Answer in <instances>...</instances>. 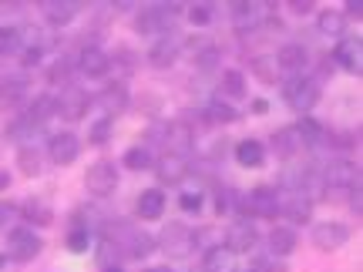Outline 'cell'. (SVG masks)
<instances>
[{
    "label": "cell",
    "instance_id": "6da1fadb",
    "mask_svg": "<svg viewBox=\"0 0 363 272\" xmlns=\"http://www.w3.org/2000/svg\"><path fill=\"white\" fill-rule=\"evenodd\" d=\"M283 98L293 111L310 115L313 108H316V101H320V81L306 78V74H293L289 81H283Z\"/></svg>",
    "mask_w": 363,
    "mask_h": 272
},
{
    "label": "cell",
    "instance_id": "7a4b0ae2",
    "mask_svg": "<svg viewBox=\"0 0 363 272\" xmlns=\"http://www.w3.org/2000/svg\"><path fill=\"white\" fill-rule=\"evenodd\" d=\"M179 4H155V7H142L138 11V17H135V30L138 34H145V38H152V34H169L172 21L179 17Z\"/></svg>",
    "mask_w": 363,
    "mask_h": 272
},
{
    "label": "cell",
    "instance_id": "3957f363",
    "mask_svg": "<svg viewBox=\"0 0 363 272\" xmlns=\"http://www.w3.org/2000/svg\"><path fill=\"white\" fill-rule=\"evenodd\" d=\"M323 181V198L330 195H350L353 185H360V169L353 162H330L320 175Z\"/></svg>",
    "mask_w": 363,
    "mask_h": 272
},
{
    "label": "cell",
    "instance_id": "277c9868",
    "mask_svg": "<svg viewBox=\"0 0 363 272\" xmlns=\"http://www.w3.org/2000/svg\"><path fill=\"white\" fill-rule=\"evenodd\" d=\"M279 188H272V185H256L249 195H242V202H239V212H249V215H256V219H276L279 215Z\"/></svg>",
    "mask_w": 363,
    "mask_h": 272
},
{
    "label": "cell",
    "instance_id": "5b68a950",
    "mask_svg": "<svg viewBox=\"0 0 363 272\" xmlns=\"http://www.w3.org/2000/svg\"><path fill=\"white\" fill-rule=\"evenodd\" d=\"M40 249H44V242H40V235L30 225H17V229L7 232V259L34 262L40 256Z\"/></svg>",
    "mask_w": 363,
    "mask_h": 272
},
{
    "label": "cell",
    "instance_id": "8992f818",
    "mask_svg": "<svg viewBox=\"0 0 363 272\" xmlns=\"http://www.w3.org/2000/svg\"><path fill=\"white\" fill-rule=\"evenodd\" d=\"M195 242H199V235H195L189 225H182V222H169V225L162 229V235H158L155 246H162L169 256H175V259H185V256H192Z\"/></svg>",
    "mask_w": 363,
    "mask_h": 272
},
{
    "label": "cell",
    "instance_id": "52a82bcc",
    "mask_svg": "<svg viewBox=\"0 0 363 272\" xmlns=\"http://www.w3.org/2000/svg\"><path fill=\"white\" fill-rule=\"evenodd\" d=\"M84 188H88V195H94V198L115 195V188H118L115 162H94V165L84 171Z\"/></svg>",
    "mask_w": 363,
    "mask_h": 272
},
{
    "label": "cell",
    "instance_id": "ba28073f",
    "mask_svg": "<svg viewBox=\"0 0 363 272\" xmlns=\"http://www.w3.org/2000/svg\"><path fill=\"white\" fill-rule=\"evenodd\" d=\"M162 142H165L169 155L189 158V152H192V144H195V131L189 121H169V125H162Z\"/></svg>",
    "mask_w": 363,
    "mask_h": 272
},
{
    "label": "cell",
    "instance_id": "9c48e42d",
    "mask_svg": "<svg viewBox=\"0 0 363 272\" xmlns=\"http://www.w3.org/2000/svg\"><path fill=\"white\" fill-rule=\"evenodd\" d=\"M347 242H350V229L343 222H316L313 225V246L320 252H337Z\"/></svg>",
    "mask_w": 363,
    "mask_h": 272
},
{
    "label": "cell",
    "instance_id": "30bf717a",
    "mask_svg": "<svg viewBox=\"0 0 363 272\" xmlns=\"http://www.w3.org/2000/svg\"><path fill=\"white\" fill-rule=\"evenodd\" d=\"M256 246H259V232H256V225L249 219H239L229 225V232H225V249H229L233 256L252 252Z\"/></svg>",
    "mask_w": 363,
    "mask_h": 272
},
{
    "label": "cell",
    "instance_id": "8fae6325",
    "mask_svg": "<svg viewBox=\"0 0 363 272\" xmlns=\"http://www.w3.org/2000/svg\"><path fill=\"white\" fill-rule=\"evenodd\" d=\"M182 54V38L179 34H162V38L148 47V64L158 67V71H165V67H172L175 61H179Z\"/></svg>",
    "mask_w": 363,
    "mask_h": 272
},
{
    "label": "cell",
    "instance_id": "7c38bea8",
    "mask_svg": "<svg viewBox=\"0 0 363 272\" xmlns=\"http://www.w3.org/2000/svg\"><path fill=\"white\" fill-rule=\"evenodd\" d=\"M48 155H51L54 165H71V162H78V155H81V138L74 135V131L51 135V142H48Z\"/></svg>",
    "mask_w": 363,
    "mask_h": 272
},
{
    "label": "cell",
    "instance_id": "4fadbf2b",
    "mask_svg": "<svg viewBox=\"0 0 363 272\" xmlns=\"http://www.w3.org/2000/svg\"><path fill=\"white\" fill-rule=\"evenodd\" d=\"M88 108H91V94L88 91H81V88H65L61 91V98H57V115L67 118V121H81V118L88 115Z\"/></svg>",
    "mask_w": 363,
    "mask_h": 272
},
{
    "label": "cell",
    "instance_id": "5bb4252c",
    "mask_svg": "<svg viewBox=\"0 0 363 272\" xmlns=\"http://www.w3.org/2000/svg\"><path fill=\"white\" fill-rule=\"evenodd\" d=\"M279 215H286V219L293 222V225H306V222L313 219V202H310V195L289 192L286 198H279Z\"/></svg>",
    "mask_w": 363,
    "mask_h": 272
},
{
    "label": "cell",
    "instance_id": "9a60e30c",
    "mask_svg": "<svg viewBox=\"0 0 363 272\" xmlns=\"http://www.w3.org/2000/svg\"><path fill=\"white\" fill-rule=\"evenodd\" d=\"M155 175L162 185H179V181H185V175H189V158L185 155H165L155 162Z\"/></svg>",
    "mask_w": 363,
    "mask_h": 272
},
{
    "label": "cell",
    "instance_id": "2e32d148",
    "mask_svg": "<svg viewBox=\"0 0 363 272\" xmlns=\"http://www.w3.org/2000/svg\"><path fill=\"white\" fill-rule=\"evenodd\" d=\"M363 54V44H360V38H343L337 44V51H333V57H330V61H333V64H340L343 67V71H350V74H360V57Z\"/></svg>",
    "mask_w": 363,
    "mask_h": 272
},
{
    "label": "cell",
    "instance_id": "e0dca14e",
    "mask_svg": "<svg viewBox=\"0 0 363 272\" xmlns=\"http://www.w3.org/2000/svg\"><path fill=\"white\" fill-rule=\"evenodd\" d=\"M98 104H101L104 118H111L115 121L125 108H128V88H125V81H115V84H108V88L98 94Z\"/></svg>",
    "mask_w": 363,
    "mask_h": 272
},
{
    "label": "cell",
    "instance_id": "ac0fdd59",
    "mask_svg": "<svg viewBox=\"0 0 363 272\" xmlns=\"http://www.w3.org/2000/svg\"><path fill=\"white\" fill-rule=\"evenodd\" d=\"M296 229H289V225H276L269 232V239H266V246H269V256H276V259H286V256H293L296 252Z\"/></svg>",
    "mask_w": 363,
    "mask_h": 272
},
{
    "label": "cell",
    "instance_id": "d6986e66",
    "mask_svg": "<svg viewBox=\"0 0 363 272\" xmlns=\"http://www.w3.org/2000/svg\"><path fill=\"white\" fill-rule=\"evenodd\" d=\"M40 11H44V17H48V24L65 27V24H71V21L78 17L81 4H74V0H44V4H40Z\"/></svg>",
    "mask_w": 363,
    "mask_h": 272
},
{
    "label": "cell",
    "instance_id": "ffe728a7",
    "mask_svg": "<svg viewBox=\"0 0 363 272\" xmlns=\"http://www.w3.org/2000/svg\"><path fill=\"white\" fill-rule=\"evenodd\" d=\"M276 67L279 71H289V74H299L303 67H306V61H310V54H306V47L303 44H283L279 51H276Z\"/></svg>",
    "mask_w": 363,
    "mask_h": 272
},
{
    "label": "cell",
    "instance_id": "44dd1931",
    "mask_svg": "<svg viewBox=\"0 0 363 272\" xmlns=\"http://www.w3.org/2000/svg\"><path fill=\"white\" fill-rule=\"evenodd\" d=\"M78 71L81 74H88V78H104L108 74V51H101V47H84V51L78 54Z\"/></svg>",
    "mask_w": 363,
    "mask_h": 272
},
{
    "label": "cell",
    "instance_id": "7402d4cb",
    "mask_svg": "<svg viewBox=\"0 0 363 272\" xmlns=\"http://www.w3.org/2000/svg\"><path fill=\"white\" fill-rule=\"evenodd\" d=\"M235 162L242 169H262L266 165V144L256 142V138H242L235 144Z\"/></svg>",
    "mask_w": 363,
    "mask_h": 272
},
{
    "label": "cell",
    "instance_id": "603a6c76",
    "mask_svg": "<svg viewBox=\"0 0 363 272\" xmlns=\"http://www.w3.org/2000/svg\"><path fill=\"white\" fill-rule=\"evenodd\" d=\"M138 215H142L145 222H155L165 215V192L162 188H145L142 195H138Z\"/></svg>",
    "mask_w": 363,
    "mask_h": 272
},
{
    "label": "cell",
    "instance_id": "cb8c5ba5",
    "mask_svg": "<svg viewBox=\"0 0 363 272\" xmlns=\"http://www.w3.org/2000/svg\"><path fill=\"white\" fill-rule=\"evenodd\" d=\"M272 148H276V155L279 158H293V155H299L306 144H303V138H299L296 125H289V128H279L276 135H272Z\"/></svg>",
    "mask_w": 363,
    "mask_h": 272
},
{
    "label": "cell",
    "instance_id": "d4e9b609",
    "mask_svg": "<svg viewBox=\"0 0 363 272\" xmlns=\"http://www.w3.org/2000/svg\"><path fill=\"white\" fill-rule=\"evenodd\" d=\"M262 7L259 4H233V24L239 27V30H252V27H259L262 24Z\"/></svg>",
    "mask_w": 363,
    "mask_h": 272
},
{
    "label": "cell",
    "instance_id": "484cf974",
    "mask_svg": "<svg viewBox=\"0 0 363 272\" xmlns=\"http://www.w3.org/2000/svg\"><path fill=\"white\" fill-rule=\"evenodd\" d=\"M316 27H320V34H323V38L343 40V34H347V17H343V11H320Z\"/></svg>",
    "mask_w": 363,
    "mask_h": 272
},
{
    "label": "cell",
    "instance_id": "4316f807",
    "mask_svg": "<svg viewBox=\"0 0 363 272\" xmlns=\"http://www.w3.org/2000/svg\"><path fill=\"white\" fill-rule=\"evenodd\" d=\"M202 269L206 272H235V256L225 246H212L202 259Z\"/></svg>",
    "mask_w": 363,
    "mask_h": 272
},
{
    "label": "cell",
    "instance_id": "83f0119b",
    "mask_svg": "<svg viewBox=\"0 0 363 272\" xmlns=\"http://www.w3.org/2000/svg\"><path fill=\"white\" fill-rule=\"evenodd\" d=\"M21 215H24V222H34V225H51L54 222L51 205L40 202V198H27L24 205H21Z\"/></svg>",
    "mask_w": 363,
    "mask_h": 272
},
{
    "label": "cell",
    "instance_id": "f1b7e54d",
    "mask_svg": "<svg viewBox=\"0 0 363 272\" xmlns=\"http://www.w3.org/2000/svg\"><path fill=\"white\" fill-rule=\"evenodd\" d=\"M202 118L206 121H212V125H233L235 118V108L229 101H222V98H216V101H208L206 104V111H202Z\"/></svg>",
    "mask_w": 363,
    "mask_h": 272
},
{
    "label": "cell",
    "instance_id": "f546056e",
    "mask_svg": "<svg viewBox=\"0 0 363 272\" xmlns=\"http://www.w3.org/2000/svg\"><path fill=\"white\" fill-rule=\"evenodd\" d=\"M296 131H299V138H303V144H306V148H316V144H323L326 128L320 125V121H313L310 115L299 118V121H296Z\"/></svg>",
    "mask_w": 363,
    "mask_h": 272
},
{
    "label": "cell",
    "instance_id": "4dcf8cb0",
    "mask_svg": "<svg viewBox=\"0 0 363 272\" xmlns=\"http://www.w3.org/2000/svg\"><path fill=\"white\" fill-rule=\"evenodd\" d=\"M219 91L225 94V98H246V78H242V71H222V78H219Z\"/></svg>",
    "mask_w": 363,
    "mask_h": 272
},
{
    "label": "cell",
    "instance_id": "1f68e13d",
    "mask_svg": "<svg viewBox=\"0 0 363 272\" xmlns=\"http://www.w3.org/2000/svg\"><path fill=\"white\" fill-rule=\"evenodd\" d=\"M121 162H125V169H131V171H145V169L155 165V158H152V152H148V144H135V148H128Z\"/></svg>",
    "mask_w": 363,
    "mask_h": 272
},
{
    "label": "cell",
    "instance_id": "d6a6232c",
    "mask_svg": "<svg viewBox=\"0 0 363 272\" xmlns=\"http://www.w3.org/2000/svg\"><path fill=\"white\" fill-rule=\"evenodd\" d=\"M24 51V30L21 27H0V57Z\"/></svg>",
    "mask_w": 363,
    "mask_h": 272
},
{
    "label": "cell",
    "instance_id": "836d02e7",
    "mask_svg": "<svg viewBox=\"0 0 363 272\" xmlns=\"http://www.w3.org/2000/svg\"><path fill=\"white\" fill-rule=\"evenodd\" d=\"M54 111H57V98H51V94H40V98H34V104H30L27 118H34L38 125H44V121H48Z\"/></svg>",
    "mask_w": 363,
    "mask_h": 272
},
{
    "label": "cell",
    "instance_id": "e575fe53",
    "mask_svg": "<svg viewBox=\"0 0 363 272\" xmlns=\"http://www.w3.org/2000/svg\"><path fill=\"white\" fill-rule=\"evenodd\" d=\"M252 74L262 81V84H276L279 81V67H276V61L272 57H252Z\"/></svg>",
    "mask_w": 363,
    "mask_h": 272
},
{
    "label": "cell",
    "instance_id": "d590c367",
    "mask_svg": "<svg viewBox=\"0 0 363 272\" xmlns=\"http://www.w3.org/2000/svg\"><path fill=\"white\" fill-rule=\"evenodd\" d=\"M40 125L38 121H34V118H27V115H21L17 118V121H11V125H7V138H11V142H24L27 135H34V131H38Z\"/></svg>",
    "mask_w": 363,
    "mask_h": 272
},
{
    "label": "cell",
    "instance_id": "8d00e7d4",
    "mask_svg": "<svg viewBox=\"0 0 363 272\" xmlns=\"http://www.w3.org/2000/svg\"><path fill=\"white\" fill-rule=\"evenodd\" d=\"M17 165L24 175H38L40 171V155L38 148H30V144H21V152H17Z\"/></svg>",
    "mask_w": 363,
    "mask_h": 272
},
{
    "label": "cell",
    "instance_id": "74e56055",
    "mask_svg": "<svg viewBox=\"0 0 363 272\" xmlns=\"http://www.w3.org/2000/svg\"><path fill=\"white\" fill-rule=\"evenodd\" d=\"M67 249H71V252H88L91 249V229L88 225H74V229H71V232H67Z\"/></svg>",
    "mask_w": 363,
    "mask_h": 272
},
{
    "label": "cell",
    "instance_id": "f35d334b",
    "mask_svg": "<svg viewBox=\"0 0 363 272\" xmlns=\"http://www.w3.org/2000/svg\"><path fill=\"white\" fill-rule=\"evenodd\" d=\"M111 128H115V121L111 118H101V121H94L88 131V142L91 144H104L108 138H111Z\"/></svg>",
    "mask_w": 363,
    "mask_h": 272
},
{
    "label": "cell",
    "instance_id": "ab89813d",
    "mask_svg": "<svg viewBox=\"0 0 363 272\" xmlns=\"http://www.w3.org/2000/svg\"><path fill=\"white\" fill-rule=\"evenodd\" d=\"M189 21H192L195 27L212 24V7H208V4H192V7H189Z\"/></svg>",
    "mask_w": 363,
    "mask_h": 272
},
{
    "label": "cell",
    "instance_id": "60d3db41",
    "mask_svg": "<svg viewBox=\"0 0 363 272\" xmlns=\"http://www.w3.org/2000/svg\"><path fill=\"white\" fill-rule=\"evenodd\" d=\"M252 272H289V269H286L283 259L269 256V259H259V262H256V266H252Z\"/></svg>",
    "mask_w": 363,
    "mask_h": 272
},
{
    "label": "cell",
    "instance_id": "b9f144b4",
    "mask_svg": "<svg viewBox=\"0 0 363 272\" xmlns=\"http://www.w3.org/2000/svg\"><path fill=\"white\" fill-rule=\"evenodd\" d=\"M67 74H71V61L61 57V61L51 67V74H48V78H51V84H61V81H67Z\"/></svg>",
    "mask_w": 363,
    "mask_h": 272
},
{
    "label": "cell",
    "instance_id": "7bdbcfd3",
    "mask_svg": "<svg viewBox=\"0 0 363 272\" xmlns=\"http://www.w3.org/2000/svg\"><path fill=\"white\" fill-rule=\"evenodd\" d=\"M40 57H44V51H40V44H34V47H24V51H21V64H24V67H38Z\"/></svg>",
    "mask_w": 363,
    "mask_h": 272
},
{
    "label": "cell",
    "instance_id": "ee69618b",
    "mask_svg": "<svg viewBox=\"0 0 363 272\" xmlns=\"http://www.w3.org/2000/svg\"><path fill=\"white\" fill-rule=\"evenodd\" d=\"M179 205H182V212H199L202 208V192H185L179 198Z\"/></svg>",
    "mask_w": 363,
    "mask_h": 272
},
{
    "label": "cell",
    "instance_id": "f6af8a7d",
    "mask_svg": "<svg viewBox=\"0 0 363 272\" xmlns=\"http://www.w3.org/2000/svg\"><path fill=\"white\" fill-rule=\"evenodd\" d=\"M24 88H27L24 78H7L4 84H0V94H4V98H13V94H21Z\"/></svg>",
    "mask_w": 363,
    "mask_h": 272
},
{
    "label": "cell",
    "instance_id": "bcb514c9",
    "mask_svg": "<svg viewBox=\"0 0 363 272\" xmlns=\"http://www.w3.org/2000/svg\"><path fill=\"white\" fill-rule=\"evenodd\" d=\"M350 208H353V215H363V192H360V185H353V188H350Z\"/></svg>",
    "mask_w": 363,
    "mask_h": 272
},
{
    "label": "cell",
    "instance_id": "7dc6e473",
    "mask_svg": "<svg viewBox=\"0 0 363 272\" xmlns=\"http://www.w3.org/2000/svg\"><path fill=\"white\" fill-rule=\"evenodd\" d=\"M289 7H293V13H299V17H306V13L316 11V4H313V0H293Z\"/></svg>",
    "mask_w": 363,
    "mask_h": 272
},
{
    "label": "cell",
    "instance_id": "c3c4849f",
    "mask_svg": "<svg viewBox=\"0 0 363 272\" xmlns=\"http://www.w3.org/2000/svg\"><path fill=\"white\" fill-rule=\"evenodd\" d=\"M266 111H269V104L262 101V98H256V101H252V115H266Z\"/></svg>",
    "mask_w": 363,
    "mask_h": 272
},
{
    "label": "cell",
    "instance_id": "681fc988",
    "mask_svg": "<svg viewBox=\"0 0 363 272\" xmlns=\"http://www.w3.org/2000/svg\"><path fill=\"white\" fill-rule=\"evenodd\" d=\"M347 13H350V17H360V13H363V7H360V4H357V0H350V4H347ZM347 13H343V17H347Z\"/></svg>",
    "mask_w": 363,
    "mask_h": 272
},
{
    "label": "cell",
    "instance_id": "f907efd6",
    "mask_svg": "<svg viewBox=\"0 0 363 272\" xmlns=\"http://www.w3.org/2000/svg\"><path fill=\"white\" fill-rule=\"evenodd\" d=\"M11 188V171H0V192Z\"/></svg>",
    "mask_w": 363,
    "mask_h": 272
},
{
    "label": "cell",
    "instance_id": "816d5d0a",
    "mask_svg": "<svg viewBox=\"0 0 363 272\" xmlns=\"http://www.w3.org/2000/svg\"><path fill=\"white\" fill-rule=\"evenodd\" d=\"M7 215H11V208H4V205H0V225L7 222Z\"/></svg>",
    "mask_w": 363,
    "mask_h": 272
},
{
    "label": "cell",
    "instance_id": "f5cc1de1",
    "mask_svg": "<svg viewBox=\"0 0 363 272\" xmlns=\"http://www.w3.org/2000/svg\"><path fill=\"white\" fill-rule=\"evenodd\" d=\"M101 272H125V269H121V266H104Z\"/></svg>",
    "mask_w": 363,
    "mask_h": 272
},
{
    "label": "cell",
    "instance_id": "db71d44e",
    "mask_svg": "<svg viewBox=\"0 0 363 272\" xmlns=\"http://www.w3.org/2000/svg\"><path fill=\"white\" fill-rule=\"evenodd\" d=\"M145 272H172V269H145Z\"/></svg>",
    "mask_w": 363,
    "mask_h": 272
},
{
    "label": "cell",
    "instance_id": "11a10c76",
    "mask_svg": "<svg viewBox=\"0 0 363 272\" xmlns=\"http://www.w3.org/2000/svg\"><path fill=\"white\" fill-rule=\"evenodd\" d=\"M4 259H7V256H4V252H0V266H4Z\"/></svg>",
    "mask_w": 363,
    "mask_h": 272
}]
</instances>
